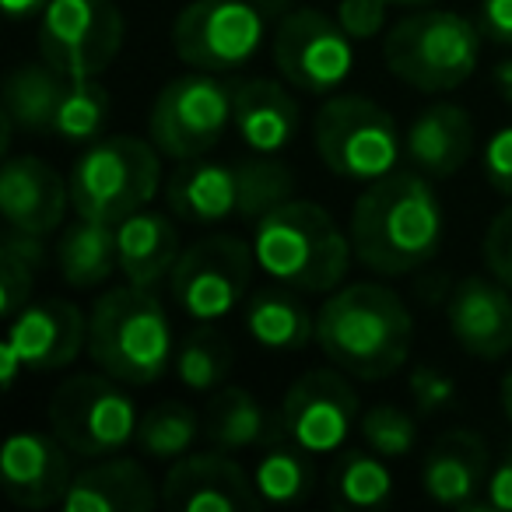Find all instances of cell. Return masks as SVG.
Instances as JSON below:
<instances>
[{
    "mask_svg": "<svg viewBox=\"0 0 512 512\" xmlns=\"http://www.w3.org/2000/svg\"><path fill=\"white\" fill-rule=\"evenodd\" d=\"M407 390H411V400L421 414H435L453 407L456 400V383L435 365H418L407 379Z\"/></svg>",
    "mask_w": 512,
    "mask_h": 512,
    "instance_id": "37",
    "label": "cell"
},
{
    "mask_svg": "<svg viewBox=\"0 0 512 512\" xmlns=\"http://www.w3.org/2000/svg\"><path fill=\"white\" fill-rule=\"evenodd\" d=\"M232 123V88L214 74L193 71L169 81L151 106V144L176 162L204 158Z\"/></svg>",
    "mask_w": 512,
    "mask_h": 512,
    "instance_id": "12",
    "label": "cell"
},
{
    "mask_svg": "<svg viewBox=\"0 0 512 512\" xmlns=\"http://www.w3.org/2000/svg\"><path fill=\"white\" fill-rule=\"evenodd\" d=\"M295 176L274 158L253 162H204L190 158L165 183V200L176 218L190 225H218V221H260L278 204L292 200Z\"/></svg>",
    "mask_w": 512,
    "mask_h": 512,
    "instance_id": "5",
    "label": "cell"
},
{
    "mask_svg": "<svg viewBox=\"0 0 512 512\" xmlns=\"http://www.w3.org/2000/svg\"><path fill=\"white\" fill-rule=\"evenodd\" d=\"M267 25L253 0H190L172 25V50L193 71H239L260 53Z\"/></svg>",
    "mask_w": 512,
    "mask_h": 512,
    "instance_id": "10",
    "label": "cell"
},
{
    "mask_svg": "<svg viewBox=\"0 0 512 512\" xmlns=\"http://www.w3.org/2000/svg\"><path fill=\"white\" fill-rule=\"evenodd\" d=\"M232 372V348L211 327H200L176 348V376L186 390L211 393L221 390Z\"/></svg>",
    "mask_w": 512,
    "mask_h": 512,
    "instance_id": "35",
    "label": "cell"
},
{
    "mask_svg": "<svg viewBox=\"0 0 512 512\" xmlns=\"http://www.w3.org/2000/svg\"><path fill=\"white\" fill-rule=\"evenodd\" d=\"M442 207L425 172H390L365 186L351 211V249L369 271L400 278L442 246Z\"/></svg>",
    "mask_w": 512,
    "mask_h": 512,
    "instance_id": "1",
    "label": "cell"
},
{
    "mask_svg": "<svg viewBox=\"0 0 512 512\" xmlns=\"http://www.w3.org/2000/svg\"><path fill=\"white\" fill-rule=\"evenodd\" d=\"M330 498L341 509H383L393 498V474L386 456L351 449L330 470Z\"/></svg>",
    "mask_w": 512,
    "mask_h": 512,
    "instance_id": "30",
    "label": "cell"
},
{
    "mask_svg": "<svg viewBox=\"0 0 512 512\" xmlns=\"http://www.w3.org/2000/svg\"><path fill=\"white\" fill-rule=\"evenodd\" d=\"M71 449L46 432H15L4 442L0 481L15 505L22 509H50L64 505L71 488Z\"/></svg>",
    "mask_w": 512,
    "mask_h": 512,
    "instance_id": "17",
    "label": "cell"
},
{
    "mask_svg": "<svg viewBox=\"0 0 512 512\" xmlns=\"http://www.w3.org/2000/svg\"><path fill=\"white\" fill-rule=\"evenodd\" d=\"M204 435L225 453H239V449H253L271 439V425L253 393L242 386H221L207 404Z\"/></svg>",
    "mask_w": 512,
    "mask_h": 512,
    "instance_id": "29",
    "label": "cell"
},
{
    "mask_svg": "<svg viewBox=\"0 0 512 512\" xmlns=\"http://www.w3.org/2000/svg\"><path fill=\"white\" fill-rule=\"evenodd\" d=\"M386 0H341L337 4V25L355 43H369L386 29Z\"/></svg>",
    "mask_w": 512,
    "mask_h": 512,
    "instance_id": "38",
    "label": "cell"
},
{
    "mask_svg": "<svg viewBox=\"0 0 512 512\" xmlns=\"http://www.w3.org/2000/svg\"><path fill=\"white\" fill-rule=\"evenodd\" d=\"M481 25L484 39L498 46H512V0H481Z\"/></svg>",
    "mask_w": 512,
    "mask_h": 512,
    "instance_id": "41",
    "label": "cell"
},
{
    "mask_svg": "<svg viewBox=\"0 0 512 512\" xmlns=\"http://www.w3.org/2000/svg\"><path fill=\"white\" fill-rule=\"evenodd\" d=\"M50 432L78 456H113L137 439V404L120 386V379L106 376H71L57 386L46 407Z\"/></svg>",
    "mask_w": 512,
    "mask_h": 512,
    "instance_id": "9",
    "label": "cell"
},
{
    "mask_svg": "<svg viewBox=\"0 0 512 512\" xmlns=\"http://www.w3.org/2000/svg\"><path fill=\"white\" fill-rule=\"evenodd\" d=\"M200 432H204V421L197 418V411L179 400H162L151 411L141 414V425H137V449L151 460L176 463L179 456L193 453Z\"/></svg>",
    "mask_w": 512,
    "mask_h": 512,
    "instance_id": "31",
    "label": "cell"
},
{
    "mask_svg": "<svg viewBox=\"0 0 512 512\" xmlns=\"http://www.w3.org/2000/svg\"><path fill=\"white\" fill-rule=\"evenodd\" d=\"M253 246L235 235H204L183 249L172 271V299L197 323L228 316L249 292L253 281Z\"/></svg>",
    "mask_w": 512,
    "mask_h": 512,
    "instance_id": "13",
    "label": "cell"
},
{
    "mask_svg": "<svg viewBox=\"0 0 512 512\" xmlns=\"http://www.w3.org/2000/svg\"><path fill=\"white\" fill-rule=\"evenodd\" d=\"M256 4V11L267 18L271 25H278L281 18L288 15V11H295V0H253Z\"/></svg>",
    "mask_w": 512,
    "mask_h": 512,
    "instance_id": "44",
    "label": "cell"
},
{
    "mask_svg": "<svg viewBox=\"0 0 512 512\" xmlns=\"http://www.w3.org/2000/svg\"><path fill=\"white\" fill-rule=\"evenodd\" d=\"M484 179L495 186L502 197H512V127H502L488 137L481 155Z\"/></svg>",
    "mask_w": 512,
    "mask_h": 512,
    "instance_id": "40",
    "label": "cell"
},
{
    "mask_svg": "<svg viewBox=\"0 0 512 512\" xmlns=\"http://www.w3.org/2000/svg\"><path fill=\"white\" fill-rule=\"evenodd\" d=\"M88 355L127 386H151L176 362L172 323L151 288H109L88 313Z\"/></svg>",
    "mask_w": 512,
    "mask_h": 512,
    "instance_id": "4",
    "label": "cell"
},
{
    "mask_svg": "<svg viewBox=\"0 0 512 512\" xmlns=\"http://www.w3.org/2000/svg\"><path fill=\"white\" fill-rule=\"evenodd\" d=\"M256 267L302 295H327L351 267V235L313 200H285L253 228Z\"/></svg>",
    "mask_w": 512,
    "mask_h": 512,
    "instance_id": "3",
    "label": "cell"
},
{
    "mask_svg": "<svg viewBox=\"0 0 512 512\" xmlns=\"http://www.w3.org/2000/svg\"><path fill=\"white\" fill-rule=\"evenodd\" d=\"M488 477V446L481 435L467 432V428L442 435L421 463V488L428 491L432 502L446 505V509H481V491L488 488Z\"/></svg>",
    "mask_w": 512,
    "mask_h": 512,
    "instance_id": "21",
    "label": "cell"
},
{
    "mask_svg": "<svg viewBox=\"0 0 512 512\" xmlns=\"http://www.w3.org/2000/svg\"><path fill=\"white\" fill-rule=\"evenodd\" d=\"M116 246H120V274L130 285L155 288L172 278L179 260V232L162 211H137L116 225Z\"/></svg>",
    "mask_w": 512,
    "mask_h": 512,
    "instance_id": "25",
    "label": "cell"
},
{
    "mask_svg": "<svg viewBox=\"0 0 512 512\" xmlns=\"http://www.w3.org/2000/svg\"><path fill=\"white\" fill-rule=\"evenodd\" d=\"M313 144L334 176L376 183L400 162V134L393 116L365 95H334L313 120Z\"/></svg>",
    "mask_w": 512,
    "mask_h": 512,
    "instance_id": "8",
    "label": "cell"
},
{
    "mask_svg": "<svg viewBox=\"0 0 512 512\" xmlns=\"http://www.w3.org/2000/svg\"><path fill=\"white\" fill-rule=\"evenodd\" d=\"M358 432H362L365 446L386 460H404L418 446V425L397 404H372L358 418Z\"/></svg>",
    "mask_w": 512,
    "mask_h": 512,
    "instance_id": "36",
    "label": "cell"
},
{
    "mask_svg": "<svg viewBox=\"0 0 512 512\" xmlns=\"http://www.w3.org/2000/svg\"><path fill=\"white\" fill-rule=\"evenodd\" d=\"M404 151L414 169L425 172L428 179L456 176L474 155V123H470L467 109L453 106V102L428 106L425 113L414 116Z\"/></svg>",
    "mask_w": 512,
    "mask_h": 512,
    "instance_id": "24",
    "label": "cell"
},
{
    "mask_svg": "<svg viewBox=\"0 0 512 512\" xmlns=\"http://www.w3.org/2000/svg\"><path fill=\"white\" fill-rule=\"evenodd\" d=\"M109 109H113V99L95 78H67L57 120H53V134L71 144H92L106 127Z\"/></svg>",
    "mask_w": 512,
    "mask_h": 512,
    "instance_id": "34",
    "label": "cell"
},
{
    "mask_svg": "<svg viewBox=\"0 0 512 512\" xmlns=\"http://www.w3.org/2000/svg\"><path fill=\"white\" fill-rule=\"evenodd\" d=\"M313 453L302 446H271L253 467V484L267 505H299L302 498L313 495L316 470Z\"/></svg>",
    "mask_w": 512,
    "mask_h": 512,
    "instance_id": "33",
    "label": "cell"
},
{
    "mask_svg": "<svg viewBox=\"0 0 512 512\" xmlns=\"http://www.w3.org/2000/svg\"><path fill=\"white\" fill-rule=\"evenodd\" d=\"M484 264H488L491 278L512 288V207L495 214V221L484 232Z\"/></svg>",
    "mask_w": 512,
    "mask_h": 512,
    "instance_id": "39",
    "label": "cell"
},
{
    "mask_svg": "<svg viewBox=\"0 0 512 512\" xmlns=\"http://www.w3.org/2000/svg\"><path fill=\"white\" fill-rule=\"evenodd\" d=\"M162 502L183 512H249L264 498L232 456L186 453L165 470Z\"/></svg>",
    "mask_w": 512,
    "mask_h": 512,
    "instance_id": "16",
    "label": "cell"
},
{
    "mask_svg": "<svg viewBox=\"0 0 512 512\" xmlns=\"http://www.w3.org/2000/svg\"><path fill=\"white\" fill-rule=\"evenodd\" d=\"M355 39L313 8H295L274 25V67L292 88L330 95L355 67Z\"/></svg>",
    "mask_w": 512,
    "mask_h": 512,
    "instance_id": "14",
    "label": "cell"
},
{
    "mask_svg": "<svg viewBox=\"0 0 512 512\" xmlns=\"http://www.w3.org/2000/svg\"><path fill=\"white\" fill-rule=\"evenodd\" d=\"M414 323L404 299L379 281L334 292L316 313V344L341 372L365 383L390 379L411 355Z\"/></svg>",
    "mask_w": 512,
    "mask_h": 512,
    "instance_id": "2",
    "label": "cell"
},
{
    "mask_svg": "<svg viewBox=\"0 0 512 512\" xmlns=\"http://www.w3.org/2000/svg\"><path fill=\"white\" fill-rule=\"evenodd\" d=\"M358 421V393L341 369H309L288 386L278 428L306 453H337Z\"/></svg>",
    "mask_w": 512,
    "mask_h": 512,
    "instance_id": "15",
    "label": "cell"
},
{
    "mask_svg": "<svg viewBox=\"0 0 512 512\" xmlns=\"http://www.w3.org/2000/svg\"><path fill=\"white\" fill-rule=\"evenodd\" d=\"M390 8H432V4H439V0H386Z\"/></svg>",
    "mask_w": 512,
    "mask_h": 512,
    "instance_id": "47",
    "label": "cell"
},
{
    "mask_svg": "<svg viewBox=\"0 0 512 512\" xmlns=\"http://www.w3.org/2000/svg\"><path fill=\"white\" fill-rule=\"evenodd\" d=\"M481 36V25L456 11H414L386 32V71L418 92H453L474 74L481 57Z\"/></svg>",
    "mask_w": 512,
    "mask_h": 512,
    "instance_id": "6",
    "label": "cell"
},
{
    "mask_svg": "<svg viewBox=\"0 0 512 512\" xmlns=\"http://www.w3.org/2000/svg\"><path fill=\"white\" fill-rule=\"evenodd\" d=\"M67 78L50 64H18L4 85V116L22 134H53Z\"/></svg>",
    "mask_w": 512,
    "mask_h": 512,
    "instance_id": "28",
    "label": "cell"
},
{
    "mask_svg": "<svg viewBox=\"0 0 512 512\" xmlns=\"http://www.w3.org/2000/svg\"><path fill=\"white\" fill-rule=\"evenodd\" d=\"M502 411H505V418L512 421V369L505 372V379H502Z\"/></svg>",
    "mask_w": 512,
    "mask_h": 512,
    "instance_id": "46",
    "label": "cell"
},
{
    "mask_svg": "<svg viewBox=\"0 0 512 512\" xmlns=\"http://www.w3.org/2000/svg\"><path fill=\"white\" fill-rule=\"evenodd\" d=\"M155 505V481L130 456H109L78 470L64 495L67 512H151Z\"/></svg>",
    "mask_w": 512,
    "mask_h": 512,
    "instance_id": "22",
    "label": "cell"
},
{
    "mask_svg": "<svg viewBox=\"0 0 512 512\" xmlns=\"http://www.w3.org/2000/svg\"><path fill=\"white\" fill-rule=\"evenodd\" d=\"M512 288L502 281L467 278L449 295V334L470 358L498 362L512 351Z\"/></svg>",
    "mask_w": 512,
    "mask_h": 512,
    "instance_id": "19",
    "label": "cell"
},
{
    "mask_svg": "<svg viewBox=\"0 0 512 512\" xmlns=\"http://www.w3.org/2000/svg\"><path fill=\"white\" fill-rule=\"evenodd\" d=\"M123 32L113 0H50L39 15V53L64 78H99L120 57Z\"/></svg>",
    "mask_w": 512,
    "mask_h": 512,
    "instance_id": "11",
    "label": "cell"
},
{
    "mask_svg": "<svg viewBox=\"0 0 512 512\" xmlns=\"http://www.w3.org/2000/svg\"><path fill=\"white\" fill-rule=\"evenodd\" d=\"M481 509L495 512H512V449L498 460V467L491 470L488 488H484V505Z\"/></svg>",
    "mask_w": 512,
    "mask_h": 512,
    "instance_id": "42",
    "label": "cell"
},
{
    "mask_svg": "<svg viewBox=\"0 0 512 512\" xmlns=\"http://www.w3.org/2000/svg\"><path fill=\"white\" fill-rule=\"evenodd\" d=\"M299 295L278 281L253 292L246 302V334L267 351H302L316 341V313H309Z\"/></svg>",
    "mask_w": 512,
    "mask_h": 512,
    "instance_id": "26",
    "label": "cell"
},
{
    "mask_svg": "<svg viewBox=\"0 0 512 512\" xmlns=\"http://www.w3.org/2000/svg\"><path fill=\"white\" fill-rule=\"evenodd\" d=\"M232 123L256 155H278L299 130V106L281 81L249 78L232 85Z\"/></svg>",
    "mask_w": 512,
    "mask_h": 512,
    "instance_id": "23",
    "label": "cell"
},
{
    "mask_svg": "<svg viewBox=\"0 0 512 512\" xmlns=\"http://www.w3.org/2000/svg\"><path fill=\"white\" fill-rule=\"evenodd\" d=\"M11 18H36L50 8V0H0Z\"/></svg>",
    "mask_w": 512,
    "mask_h": 512,
    "instance_id": "43",
    "label": "cell"
},
{
    "mask_svg": "<svg viewBox=\"0 0 512 512\" xmlns=\"http://www.w3.org/2000/svg\"><path fill=\"white\" fill-rule=\"evenodd\" d=\"M4 341L18 351L29 372H57L88 348V320L74 302H36L8 320Z\"/></svg>",
    "mask_w": 512,
    "mask_h": 512,
    "instance_id": "18",
    "label": "cell"
},
{
    "mask_svg": "<svg viewBox=\"0 0 512 512\" xmlns=\"http://www.w3.org/2000/svg\"><path fill=\"white\" fill-rule=\"evenodd\" d=\"M57 267L71 288H99L120 271V246L116 225L92 218H78L60 232Z\"/></svg>",
    "mask_w": 512,
    "mask_h": 512,
    "instance_id": "27",
    "label": "cell"
},
{
    "mask_svg": "<svg viewBox=\"0 0 512 512\" xmlns=\"http://www.w3.org/2000/svg\"><path fill=\"white\" fill-rule=\"evenodd\" d=\"M71 207V183L36 155L8 158L0 169V214L11 228L50 235L64 225Z\"/></svg>",
    "mask_w": 512,
    "mask_h": 512,
    "instance_id": "20",
    "label": "cell"
},
{
    "mask_svg": "<svg viewBox=\"0 0 512 512\" xmlns=\"http://www.w3.org/2000/svg\"><path fill=\"white\" fill-rule=\"evenodd\" d=\"M491 81H495V92L502 95L505 102H512V60H498L491 67Z\"/></svg>",
    "mask_w": 512,
    "mask_h": 512,
    "instance_id": "45",
    "label": "cell"
},
{
    "mask_svg": "<svg viewBox=\"0 0 512 512\" xmlns=\"http://www.w3.org/2000/svg\"><path fill=\"white\" fill-rule=\"evenodd\" d=\"M46 264L43 235L11 228L0 246V313L4 320H15L32 299L36 274Z\"/></svg>",
    "mask_w": 512,
    "mask_h": 512,
    "instance_id": "32",
    "label": "cell"
},
{
    "mask_svg": "<svg viewBox=\"0 0 512 512\" xmlns=\"http://www.w3.org/2000/svg\"><path fill=\"white\" fill-rule=\"evenodd\" d=\"M162 151L148 141L116 134L85 144L71 169V211L78 218L120 225L144 211L162 186Z\"/></svg>",
    "mask_w": 512,
    "mask_h": 512,
    "instance_id": "7",
    "label": "cell"
}]
</instances>
